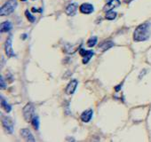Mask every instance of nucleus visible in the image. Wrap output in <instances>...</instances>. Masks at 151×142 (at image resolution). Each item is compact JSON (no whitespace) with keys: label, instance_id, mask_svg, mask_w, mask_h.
Instances as JSON below:
<instances>
[{"label":"nucleus","instance_id":"1","mask_svg":"<svg viewBox=\"0 0 151 142\" xmlns=\"http://www.w3.org/2000/svg\"><path fill=\"white\" fill-rule=\"evenodd\" d=\"M151 24L149 22H145L138 26L133 33V39L136 42H143L149 38L151 30Z\"/></svg>","mask_w":151,"mask_h":142},{"label":"nucleus","instance_id":"2","mask_svg":"<svg viewBox=\"0 0 151 142\" xmlns=\"http://www.w3.org/2000/svg\"><path fill=\"white\" fill-rule=\"evenodd\" d=\"M17 7L16 0H8V1L0 9V14L2 16H6L11 14Z\"/></svg>","mask_w":151,"mask_h":142},{"label":"nucleus","instance_id":"3","mask_svg":"<svg viewBox=\"0 0 151 142\" xmlns=\"http://www.w3.org/2000/svg\"><path fill=\"white\" fill-rule=\"evenodd\" d=\"M23 115H24V118L25 120L29 123L32 121L33 117L35 116V108L34 106L31 103L27 104L24 108H23Z\"/></svg>","mask_w":151,"mask_h":142},{"label":"nucleus","instance_id":"4","mask_svg":"<svg viewBox=\"0 0 151 142\" xmlns=\"http://www.w3.org/2000/svg\"><path fill=\"white\" fill-rule=\"evenodd\" d=\"M2 124L5 131L7 133H12L14 131V123L13 119L9 116H2Z\"/></svg>","mask_w":151,"mask_h":142},{"label":"nucleus","instance_id":"5","mask_svg":"<svg viewBox=\"0 0 151 142\" xmlns=\"http://www.w3.org/2000/svg\"><path fill=\"white\" fill-rule=\"evenodd\" d=\"M79 53L81 54V56L83 57V63L84 64H86L88 63V61L91 60V58L94 55V52L93 51H87V50H85L83 48L79 49Z\"/></svg>","mask_w":151,"mask_h":142},{"label":"nucleus","instance_id":"6","mask_svg":"<svg viewBox=\"0 0 151 142\" xmlns=\"http://www.w3.org/2000/svg\"><path fill=\"white\" fill-rule=\"evenodd\" d=\"M5 51H6V53L8 57H15L16 56V54L14 52V50L12 48V36H10L6 41Z\"/></svg>","mask_w":151,"mask_h":142},{"label":"nucleus","instance_id":"7","mask_svg":"<svg viewBox=\"0 0 151 142\" xmlns=\"http://www.w3.org/2000/svg\"><path fill=\"white\" fill-rule=\"evenodd\" d=\"M120 6V1L119 0H110V1L106 4V6L103 7V11L104 12H109V11H112L113 9L118 7Z\"/></svg>","mask_w":151,"mask_h":142},{"label":"nucleus","instance_id":"8","mask_svg":"<svg viewBox=\"0 0 151 142\" xmlns=\"http://www.w3.org/2000/svg\"><path fill=\"white\" fill-rule=\"evenodd\" d=\"M80 9V12L82 14H90L92 13H93L94 11V7L92 4H89V3H84L80 6L79 7Z\"/></svg>","mask_w":151,"mask_h":142},{"label":"nucleus","instance_id":"9","mask_svg":"<svg viewBox=\"0 0 151 142\" xmlns=\"http://www.w3.org/2000/svg\"><path fill=\"white\" fill-rule=\"evenodd\" d=\"M77 86H78V81L77 80H71L66 88V93L67 94H73L75 93L76 89H77Z\"/></svg>","mask_w":151,"mask_h":142},{"label":"nucleus","instance_id":"10","mask_svg":"<svg viewBox=\"0 0 151 142\" xmlns=\"http://www.w3.org/2000/svg\"><path fill=\"white\" fill-rule=\"evenodd\" d=\"M78 11V5L77 4H70L67 6L65 12L68 16H74L76 14H77Z\"/></svg>","mask_w":151,"mask_h":142},{"label":"nucleus","instance_id":"11","mask_svg":"<svg viewBox=\"0 0 151 142\" xmlns=\"http://www.w3.org/2000/svg\"><path fill=\"white\" fill-rule=\"evenodd\" d=\"M21 134H22V136L27 141H35V138H34L32 133L29 131V129H22V130H21Z\"/></svg>","mask_w":151,"mask_h":142},{"label":"nucleus","instance_id":"12","mask_svg":"<svg viewBox=\"0 0 151 142\" xmlns=\"http://www.w3.org/2000/svg\"><path fill=\"white\" fill-rule=\"evenodd\" d=\"M93 114V112L92 109H89V110H86V111L83 112L82 115H81V116H80V117H81V120H82L84 123H88V122L92 119Z\"/></svg>","mask_w":151,"mask_h":142},{"label":"nucleus","instance_id":"13","mask_svg":"<svg viewBox=\"0 0 151 142\" xmlns=\"http://www.w3.org/2000/svg\"><path fill=\"white\" fill-rule=\"evenodd\" d=\"M113 45H114V43H113L112 41H107V42H104V43H102L101 44H100V45L98 46V48H99L100 50H101L102 52H105V51H107L108 49L111 48Z\"/></svg>","mask_w":151,"mask_h":142},{"label":"nucleus","instance_id":"14","mask_svg":"<svg viewBox=\"0 0 151 142\" xmlns=\"http://www.w3.org/2000/svg\"><path fill=\"white\" fill-rule=\"evenodd\" d=\"M12 29V24L10 22H5L1 24V29H0V31H1L2 33L4 32H8L9 30H11Z\"/></svg>","mask_w":151,"mask_h":142},{"label":"nucleus","instance_id":"15","mask_svg":"<svg viewBox=\"0 0 151 142\" xmlns=\"http://www.w3.org/2000/svg\"><path fill=\"white\" fill-rule=\"evenodd\" d=\"M1 105H2L3 108L6 110V112H7V113H9V112L12 110L11 106H10L9 104H7V102L6 101V100H5L3 97H1Z\"/></svg>","mask_w":151,"mask_h":142},{"label":"nucleus","instance_id":"16","mask_svg":"<svg viewBox=\"0 0 151 142\" xmlns=\"http://www.w3.org/2000/svg\"><path fill=\"white\" fill-rule=\"evenodd\" d=\"M116 13L113 12V11H109V12H107V14H106V19L107 20H109V21H112V20H115L116 17Z\"/></svg>","mask_w":151,"mask_h":142},{"label":"nucleus","instance_id":"17","mask_svg":"<svg viewBox=\"0 0 151 142\" xmlns=\"http://www.w3.org/2000/svg\"><path fill=\"white\" fill-rule=\"evenodd\" d=\"M31 123H32L33 127H34L36 130H38V128H39V119H38V117H37V115H35V116L33 117V119H32V121H31Z\"/></svg>","mask_w":151,"mask_h":142},{"label":"nucleus","instance_id":"18","mask_svg":"<svg viewBox=\"0 0 151 142\" xmlns=\"http://www.w3.org/2000/svg\"><path fill=\"white\" fill-rule=\"evenodd\" d=\"M96 44H97V37H93L87 41V45L89 47H93Z\"/></svg>","mask_w":151,"mask_h":142},{"label":"nucleus","instance_id":"19","mask_svg":"<svg viewBox=\"0 0 151 142\" xmlns=\"http://www.w3.org/2000/svg\"><path fill=\"white\" fill-rule=\"evenodd\" d=\"M25 14H26V16H27V18H28V20L30 22H35V21H36V18L34 17V16H32V14L29 12V11H26L25 12Z\"/></svg>","mask_w":151,"mask_h":142},{"label":"nucleus","instance_id":"20","mask_svg":"<svg viewBox=\"0 0 151 142\" xmlns=\"http://www.w3.org/2000/svg\"><path fill=\"white\" fill-rule=\"evenodd\" d=\"M0 84H1V89H6V85L5 83V79L3 77L0 78Z\"/></svg>","mask_w":151,"mask_h":142},{"label":"nucleus","instance_id":"21","mask_svg":"<svg viewBox=\"0 0 151 142\" xmlns=\"http://www.w3.org/2000/svg\"><path fill=\"white\" fill-rule=\"evenodd\" d=\"M32 12H41V10H37V9H35V7L32 8Z\"/></svg>","mask_w":151,"mask_h":142},{"label":"nucleus","instance_id":"22","mask_svg":"<svg viewBox=\"0 0 151 142\" xmlns=\"http://www.w3.org/2000/svg\"><path fill=\"white\" fill-rule=\"evenodd\" d=\"M27 37V35H23V39H25Z\"/></svg>","mask_w":151,"mask_h":142},{"label":"nucleus","instance_id":"23","mask_svg":"<svg viewBox=\"0 0 151 142\" xmlns=\"http://www.w3.org/2000/svg\"><path fill=\"white\" fill-rule=\"evenodd\" d=\"M22 1H23V2H25V1H27V0H22Z\"/></svg>","mask_w":151,"mask_h":142}]
</instances>
